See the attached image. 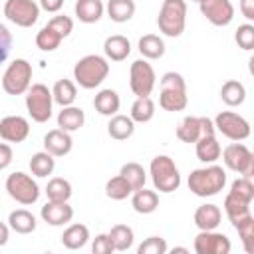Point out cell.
<instances>
[{
  "instance_id": "cell-1",
  "label": "cell",
  "mask_w": 254,
  "mask_h": 254,
  "mask_svg": "<svg viewBox=\"0 0 254 254\" xmlns=\"http://www.w3.org/2000/svg\"><path fill=\"white\" fill-rule=\"evenodd\" d=\"M187 185H189V190L192 194H196V196H202V198L214 196L226 185V171L220 165L210 163L206 167H200V169L190 171Z\"/></svg>"
},
{
  "instance_id": "cell-44",
  "label": "cell",
  "mask_w": 254,
  "mask_h": 254,
  "mask_svg": "<svg viewBox=\"0 0 254 254\" xmlns=\"http://www.w3.org/2000/svg\"><path fill=\"white\" fill-rule=\"evenodd\" d=\"M234 40L238 44V48L250 52L254 48V26L248 22V24H240L236 34H234Z\"/></svg>"
},
{
  "instance_id": "cell-34",
  "label": "cell",
  "mask_w": 254,
  "mask_h": 254,
  "mask_svg": "<svg viewBox=\"0 0 254 254\" xmlns=\"http://www.w3.org/2000/svg\"><path fill=\"white\" fill-rule=\"evenodd\" d=\"M71 183L64 177H54L48 181L46 185V196L48 200H56V202H67L71 198Z\"/></svg>"
},
{
  "instance_id": "cell-10",
  "label": "cell",
  "mask_w": 254,
  "mask_h": 254,
  "mask_svg": "<svg viewBox=\"0 0 254 254\" xmlns=\"http://www.w3.org/2000/svg\"><path fill=\"white\" fill-rule=\"evenodd\" d=\"M157 83V75L153 65L149 64V60H135L129 67V87L133 91V95L137 97H149L151 91L155 89Z\"/></svg>"
},
{
  "instance_id": "cell-25",
  "label": "cell",
  "mask_w": 254,
  "mask_h": 254,
  "mask_svg": "<svg viewBox=\"0 0 254 254\" xmlns=\"http://www.w3.org/2000/svg\"><path fill=\"white\" fill-rule=\"evenodd\" d=\"M93 107L99 115H105V117H111L119 111L121 107V99H119V93L111 87L107 89H101L97 91V95L93 97Z\"/></svg>"
},
{
  "instance_id": "cell-21",
  "label": "cell",
  "mask_w": 254,
  "mask_h": 254,
  "mask_svg": "<svg viewBox=\"0 0 254 254\" xmlns=\"http://www.w3.org/2000/svg\"><path fill=\"white\" fill-rule=\"evenodd\" d=\"M103 54L111 62H123L131 54V42L125 36H121V34H113V36L105 38V42H103Z\"/></svg>"
},
{
  "instance_id": "cell-45",
  "label": "cell",
  "mask_w": 254,
  "mask_h": 254,
  "mask_svg": "<svg viewBox=\"0 0 254 254\" xmlns=\"http://www.w3.org/2000/svg\"><path fill=\"white\" fill-rule=\"evenodd\" d=\"M48 26H50L54 32H58L62 38H67V36L73 32V20H71L69 16H65V14L54 16V18L48 22Z\"/></svg>"
},
{
  "instance_id": "cell-39",
  "label": "cell",
  "mask_w": 254,
  "mask_h": 254,
  "mask_svg": "<svg viewBox=\"0 0 254 254\" xmlns=\"http://www.w3.org/2000/svg\"><path fill=\"white\" fill-rule=\"evenodd\" d=\"M131 192H133L131 185H129L121 175L111 177V179L105 183V194H107V198H111V200H123V198H127V196H131Z\"/></svg>"
},
{
  "instance_id": "cell-9",
  "label": "cell",
  "mask_w": 254,
  "mask_h": 254,
  "mask_svg": "<svg viewBox=\"0 0 254 254\" xmlns=\"http://www.w3.org/2000/svg\"><path fill=\"white\" fill-rule=\"evenodd\" d=\"M220 155H222V161H224L226 169H230V171H234L242 177L252 179V175H254V153L244 143L234 141V143L226 145L220 151Z\"/></svg>"
},
{
  "instance_id": "cell-16",
  "label": "cell",
  "mask_w": 254,
  "mask_h": 254,
  "mask_svg": "<svg viewBox=\"0 0 254 254\" xmlns=\"http://www.w3.org/2000/svg\"><path fill=\"white\" fill-rule=\"evenodd\" d=\"M30 135V123L22 115H6L0 119V137L6 143H22Z\"/></svg>"
},
{
  "instance_id": "cell-26",
  "label": "cell",
  "mask_w": 254,
  "mask_h": 254,
  "mask_svg": "<svg viewBox=\"0 0 254 254\" xmlns=\"http://www.w3.org/2000/svg\"><path fill=\"white\" fill-rule=\"evenodd\" d=\"M83 123H85V113H83L81 107L65 105L58 113V127L64 129V131H67V133H73V131L81 129Z\"/></svg>"
},
{
  "instance_id": "cell-36",
  "label": "cell",
  "mask_w": 254,
  "mask_h": 254,
  "mask_svg": "<svg viewBox=\"0 0 254 254\" xmlns=\"http://www.w3.org/2000/svg\"><path fill=\"white\" fill-rule=\"evenodd\" d=\"M56 169V157L50 155L48 151H38L32 155L30 159V171L34 177L38 179H46L48 175H52Z\"/></svg>"
},
{
  "instance_id": "cell-43",
  "label": "cell",
  "mask_w": 254,
  "mask_h": 254,
  "mask_svg": "<svg viewBox=\"0 0 254 254\" xmlns=\"http://www.w3.org/2000/svg\"><path fill=\"white\" fill-rule=\"evenodd\" d=\"M228 192H232V194H236V196L252 202L254 200V185H252V179L250 177H240V179L232 181Z\"/></svg>"
},
{
  "instance_id": "cell-17",
  "label": "cell",
  "mask_w": 254,
  "mask_h": 254,
  "mask_svg": "<svg viewBox=\"0 0 254 254\" xmlns=\"http://www.w3.org/2000/svg\"><path fill=\"white\" fill-rule=\"evenodd\" d=\"M40 216L44 222H48L50 226H64L67 222H71L73 218V208L69 206V202H56V200H48L42 210Z\"/></svg>"
},
{
  "instance_id": "cell-46",
  "label": "cell",
  "mask_w": 254,
  "mask_h": 254,
  "mask_svg": "<svg viewBox=\"0 0 254 254\" xmlns=\"http://www.w3.org/2000/svg\"><path fill=\"white\" fill-rule=\"evenodd\" d=\"M10 50H12V34L4 24H0V64L8 60Z\"/></svg>"
},
{
  "instance_id": "cell-42",
  "label": "cell",
  "mask_w": 254,
  "mask_h": 254,
  "mask_svg": "<svg viewBox=\"0 0 254 254\" xmlns=\"http://www.w3.org/2000/svg\"><path fill=\"white\" fill-rule=\"evenodd\" d=\"M169 246L167 240L161 236H149L137 246V254H167Z\"/></svg>"
},
{
  "instance_id": "cell-11",
  "label": "cell",
  "mask_w": 254,
  "mask_h": 254,
  "mask_svg": "<svg viewBox=\"0 0 254 254\" xmlns=\"http://www.w3.org/2000/svg\"><path fill=\"white\" fill-rule=\"evenodd\" d=\"M214 129L230 141H244L250 137V123L236 111H220L214 117Z\"/></svg>"
},
{
  "instance_id": "cell-18",
  "label": "cell",
  "mask_w": 254,
  "mask_h": 254,
  "mask_svg": "<svg viewBox=\"0 0 254 254\" xmlns=\"http://www.w3.org/2000/svg\"><path fill=\"white\" fill-rule=\"evenodd\" d=\"M71 147H73V139H71V135L67 133V131H64V129H52V131H48L46 135H44V151H48L50 155H54V157H64V155H67L69 151H71Z\"/></svg>"
},
{
  "instance_id": "cell-37",
  "label": "cell",
  "mask_w": 254,
  "mask_h": 254,
  "mask_svg": "<svg viewBox=\"0 0 254 254\" xmlns=\"http://www.w3.org/2000/svg\"><path fill=\"white\" fill-rule=\"evenodd\" d=\"M129 117L135 123H149L155 117V103L151 97H137L131 105V113Z\"/></svg>"
},
{
  "instance_id": "cell-31",
  "label": "cell",
  "mask_w": 254,
  "mask_h": 254,
  "mask_svg": "<svg viewBox=\"0 0 254 254\" xmlns=\"http://www.w3.org/2000/svg\"><path fill=\"white\" fill-rule=\"evenodd\" d=\"M220 99L228 105V107H238L244 103L246 99V87L244 83H240L238 79H228L222 83L220 87Z\"/></svg>"
},
{
  "instance_id": "cell-27",
  "label": "cell",
  "mask_w": 254,
  "mask_h": 254,
  "mask_svg": "<svg viewBox=\"0 0 254 254\" xmlns=\"http://www.w3.org/2000/svg\"><path fill=\"white\" fill-rule=\"evenodd\" d=\"M107 133L115 141H125L135 133V121L129 115L115 113V115H111V119L107 123Z\"/></svg>"
},
{
  "instance_id": "cell-33",
  "label": "cell",
  "mask_w": 254,
  "mask_h": 254,
  "mask_svg": "<svg viewBox=\"0 0 254 254\" xmlns=\"http://www.w3.org/2000/svg\"><path fill=\"white\" fill-rule=\"evenodd\" d=\"M52 97H54V103L65 107V105H73L75 97H77V87L71 79H58L52 87Z\"/></svg>"
},
{
  "instance_id": "cell-49",
  "label": "cell",
  "mask_w": 254,
  "mask_h": 254,
  "mask_svg": "<svg viewBox=\"0 0 254 254\" xmlns=\"http://www.w3.org/2000/svg\"><path fill=\"white\" fill-rule=\"evenodd\" d=\"M64 6V0H40V10H46L50 14L60 12Z\"/></svg>"
},
{
  "instance_id": "cell-28",
  "label": "cell",
  "mask_w": 254,
  "mask_h": 254,
  "mask_svg": "<svg viewBox=\"0 0 254 254\" xmlns=\"http://www.w3.org/2000/svg\"><path fill=\"white\" fill-rule=\"evenodd\" d=\"M8 226L18 234H32L36 230V216L26 208H16L8 214Z\"/></svg>"
},
{
  "instance_id": "cell-8",
  "label": "cell",
  "mask_w": 254,
  "mask_h": 254,
  "mask_svg": "<svg viewBox=\"0 0 254 254\" xmlns=\"http://www.w3.org/2000/svg\"><path fill=\"white\" fill-rule=\"evenodd\" d=\"M6 192L10 194V198H14L16 202H20L24 206L34 204L40 198L38 183L30 175H26L22 171H16V173L8 175V179H6Z\"/></svg>"
},
{
  "instance_id": "cell-50",
  "label": "cell",
  "mask_w": 254,
  "mask_h": 254,
  "mask_svg": "<svg viewBox=\"0 0 254 254\" xmlns=\"http://www.w3.org/2000/svg\"><path fill=\"white\" fill-rule=\"evenodd\" d=\"M240 12L248 22H252L254 20V0H240Z\"/></svg>"
},
{
  "instance_id": "cell-14",
  "label": "cell",
  "mask_w": 254,
  "mask_h": 254,
  "mask_svg": "<svg viewBox=\"0 0 254 254\" xmlns=\"http://www.w3.org/2000/svg\"><path fill=\"white\" fill-rule=\"evenodd\" d=\"M196 254H228L232 250L230 238L216 230H200L192 244Z\"/></svg>"
},
{
  "instance_id": "cell-38",
  "label": "cell",
  "mask_w": 254,
  "mask_h": 254,
  "mask_svg": "<svg viewBox=\"0 0 254 254\" xmlns=\"http://www.w3.org/2000/svg\"><path fill=\"white\" fill-rule=\"evenodd\" d=\"M119 175L131 185V189L133 190H137V189H141V187H145V181H147V173H145V169L139 165V163H135V161H131V163H125L123 167H121V171H119Z\"/></svg>"
},
{
  "instance_id": "cell-23",
  "label": "cell",
  "mask_w": 254,
  "mask_h": 254,
  "mask_svg": "<svg viewBox=\"0 0 254 254\" xmlns=\"http://www.w3.org/2000/svg\"><path fill=\"white\" fill-rule=\"evenodd\" d=\"M131 206L139 214H151L159 208V194L157 190H149L145 187L131 192Z\"/></svg>"
},
{
  "instance_id": "cell-5",
  "label": "cell",
  "mask_w": 254,
  "mask_h": 254,
  "mask_svg": "<svg viewBox=\"0 0 254 254\" xmlns=\"http://www.w3.org/2000/svg\"><path fill=\"white\" fill-rule=\"evenodd\" d=\"M159 32L169 38H179L187 26V2L185 0H163L157 16Z\"/></svg>"
},
{
  "instance_id": "cell-51",
  "label": "cell",
  "mask_w": 254,
  "mask_h": 254,
  "mask_svg": "<svg viewBox=\"0 0 254 254\" xmlns=\"http://www.w3.org/2000/svg\"><path fill=\"white\" fill-rule=\"evenodd\" d=\"M8 238H10V226L0 222V246H4L8 242Z\"/></svg>"
},
{
  "instance_id": "cell-4",
  "label": "cell",
  "mask_w": 254,
  "mask_h": 254,
  "mask_svg": "<svg viewBox=\"0 0 254 254\" xmlns=\"http://www.w3.org/2000/svg\"><path fill=\"white\" fill-rule=\"evenodd\" d=\"M149 175L155 190L159 192H175L181 187V173L175 161L169 155H157L151 159Z\"/></svg>"
},
{
  "instance_id": "cell-13",
  "label": "cell",
  "mask_w": 254,
  "mask_h": 254,
  "mask_svg": "<svg viewBox=\"0 0 254 254\" xmlns=\"http://www.w3.org/2000/svg\"><path fill=\"white\" fill-rule=\"evenodd\" d=\"M214 123L208 117H196V115H187L177 127V139L183 143H196L204 135H214Z\"/></svg>"
},
{
  "instance_id": "cell-2",
  "label": "cell",
  "mask_w": 254,
  "mask_h": 254,
  "mask_svg": "<svg viewBox=\"0 0 254 254\" xmlns=\"http://www.w3.org/2000/svg\"><path fill=\"white\" fill-rule=\"evenodd\" d=\"M107 75H109V62L107 58L97 56V54H87L79 58L73 65V79L83 89L99 87Z\"/></svg>"
},
{
  "instance_id": "cell-12",
  "label": "cell",
  "mask_w": 254,
  "mask_h": 254,
  "mask_svg": "<svg viewBox=\"0 0 254 254\" xmlns=\"http://www.w3.org/2000/svg\"><path fill=\"white\" fill-rule=\"evenodd\" d=\"M4 16L20 28H32L40 18V4L34 0H6Z\"/></svg>"
},
{
  "instance_id": "cell-41",
  "label": "cell",
  "mask_w": 254,
  "mask_h": 254,
  "mask_svg": "<svg viewBox=\"0 0 254 254\" xmlns=\"http://www.w3.org/2000/svg\"><path fill=\"white\" fill-rule=\"evenodd\" d=\"M234 230L238 232L244 250H246L248 254H252V252H254V216H250V218L238 222V224L234 226Z\"/></svg>"
},
{
  "instance_id": "cell-24",
  "label": "cell",
  "mask_w": 254,
  "mask_h": 254,
  "mask_svg": "<svg viewBox=\"0 0 254 254\" xmlns=\"http://www.w3.org/2000/svg\"><path fill=\"white\" fill-rule=\"evenodd\" d=\"M73 12H75V18L83 24H95L101 20L103 12H105V6L101 0H77L75 6H73Z\"/></svg>"
},
{
  "instance_id": "cell-32",
  "label": "cell",
  "mask_w": 254,
  "mask_h": 254,
  "mask_svg": "<svg viewBox=\"0 0 254 254\" xmlns=\"http://www.w3.org/2000/svg\"><path fill=\"white\" fill-rule=\"evenodd\" d=\"M107 236H109V240H111V244H113V248L117 252H127L133 246V242H135V232L127 224H115V226H111V230L107 232Z\"/></svg>"
},
{
  "instance_id": "cell-7",
  "label": "cell",
  "mask_w": 254,
  "mask_h": 254,
  "mask_svg": "<svg viewBox=\"0 0 254 254\" xmlns=\"http://www.w3.org/2000/svg\"><path fill=\"white\" fill-rule=\"evenodd\" d=\"M26 109L32 121L46 123L52 117V109H54L52 89H48V85L44 83H32L26 91Z\"/></svg>"
},
{
  "instance_id": "cell-30",
  "label": "cell",
  "mask_w": 254,
  "mask_h": 254,
  "mask_svg": "<svg viewBox=\"0 0 254 254\" xmlns=\"http://www.w3.org/2000/svg\"><path fill=\"white\" fill-rule=\"evenodd\" d=\"M137 48H139V54L145 60H159V58L165 56V42L157 34H145V36H141Z\"/></svg>"
},
{
  "instance_id": "cell-40",
  "label": "cell",
  "mask_w": 254,
  "mask_h": 254,
  "mask_svg": "<svg viewBox=\"0 0 254 254\" xmlns=\"http://www.w3.org/2000/svg\"><path fill=\"white\" fill-rule=\"evenodd\" d=\"M62 36L58 34V32H54L48 24L36 34V46L42 50V52H54V50H58L60 48V44H62Z\"/></svg>"
},
{
  "instance_id": "cell-53",
  "label": "cell",
  "mask_w": 254,
  "mask_h": 254,
  "mask_svg": "<svg viewBox=\"0 0 254 254\" xmlns=\"http://www.w3.org/2000/svg\"><path fill=\"white\" fill-rule=\"evenodd\" d=\"M192 2H202V0H192Z\"/></svg>"
},
{
  "instance_id": "cell-35",
  "label": "cell",
  "mask_w": 254,
  "mask_h": 254,
  "mask_svg": "<svg viewBox=\"0 0 254 254\" xmlns=\"http://www.w3.org/2000/svg\"><path fill=\"white\" fill-rule=\"evenodd\" d=\"M105 10L113 22L123 24L135 16V2L133 0H107Z\"/></svg>"
},
{
  "instance_id": "cell-3",
  "label": "cell",
  "mask_w": 254,
  "mask_h": 254,
  "mask_svg": "<svg viewBox=\"0 0 254 254\" xmlns=\"http://www.w3.org/2000/svg\"><path fill=\"white\" fill-rule=\"evenodd\" d=\"M189 105L187 81L177 71L163 73L159 81V107L165 111H183Z\"/></svg>"
},
{
  "instance_id": "cell-20",
  "label": "cell",
  "mask_w": 254,
  "mask_h": 254,
  "mask_svg": "<svg viewBox=\"0 0 254 254\" xmlns=\"http://www.w3.org/2000/svg\"><path fill=\"white\" fill-rule=\"evenodd\" d=\"M250 204H252L250 200H244V198H240V196H236L232 192L226 194V198H224V212H226V216H228L232 226H236L238 222H242V220L252 216Z\"/></svg>"
},
{
  "instance_id": "cell-29",
  "label": "cell",
  "mask_w": 254,
  "mask_h": 254,
  "mask_svg": "<svg viewBox=\"0 0 254 254\" xmlns=\"http://www.w3.org/2000/svg\"><path fill=\"white\" fill-rule=\"evenodd\" d=\"M89 240V228L85 224H69L62 234V244L67 250H79Z\"/></svg>"
},
{
  "instance_id": "cell-47",
  "label": "cell",
  "mask_w": 254,
  "mask_h": 254,
  "mask_svg": "<svg viewBox=\"0 0 254 254\" xmlns=\"http://www.w3.org/2000/svg\"><path fill=\"white\" fill-rule=\"evenodd\" d=\"M91 252L93 254H111V252H115V248L107 234H97L91 242Z\"/></svg>"
},
{
  "instance_id": "cell-19",
  "label": "cell",
  "mask_w": 254,
  "mask_h": 254,
  "mask_svg": "<svg viewBox=\"0 0 254 254\" xmlns=\"http://www.w3.org/2000/svg\"><path fill=\"white\" fill-rule=\"evenodd\" d=\"M194 226L198 230H216L220 220H222V210L212 204V202H206V204H200L196 210H194Z\"/></svg>"
},
{
  "instance_id": "cell-52",
  "label": "cell",
  "mask_w": 254,
  "mask_h": 254,
  "mask_svg": "<svg viewBox=\"0 0 254 254\" xmlns=\"http://www.w3.org/2000/svg\"><path fill=\"white\" fill-rule=\"evenodd\" d=\"M171 252H173V254H175V252H183V254H187V252H189V250H187V248H185V246H175V248H173V250H171Z\"/></svg>"
},
{
  "instance_id": "cell-22",
  "label": "cell",
  "mask_w": 254,
  "mask_h": 254,
  "mask_svg": "<svg viewBox=\"0 0 254 254\" xmlns=\"http://www.w3.org/2000/svg\"><path fill=\"white\" fill-rule=\"evenodd\" d=\"M194 151H196V159L204 165H210V163H216L220 159V143L216 139V135H204L200 137L196 143H194Z\"/></svg>"
},
{
  "instance_id": "cell-15",
  "label": "cell",
  "mask_w": 254,
  "mask_h": 254,
  "mask_svg": "<svg viewBox=\"0 0 254 254\" xmlns=\"http://www.w3.org/2000/svg\"><path fill=\"white\" fill-rule=\"evenodd\" d=\"M200 14L212 24V26H228L234 20V6L230 0H202L198 2Z\"/></svg>"
},
{
  "instance_id": "cell-6",
  "label": "cell",
  "mask_w": 254,
  "mask_h": 254,
  "mask_svg": "<svg viewBox=\"0 0 254 254\" xmlns=\"http://www.w3.org/2000/svg\"><path fill=\"white\" fill-rule=\"evenodd\" d=\"M32 85V64L24 58H16L8 64L2 75V89L8 95H22Z\"/></svg>"
},
{
  "instance_id": "cell-48",
  "label": "cell",
  "mask_w": 254,
  "mask_h": 254,
  "mask_svg": "<svg viewBox=\"0 0 254 254\" xmlns=\"http://www.w3.org/2000/svg\"><path fill=\"white\" fill-rule=\"evenodd\" d=\"M14 159V153H12V147L8 143H0V171L8 169L10 163Z\"/></svg>"
}]
</instances>
